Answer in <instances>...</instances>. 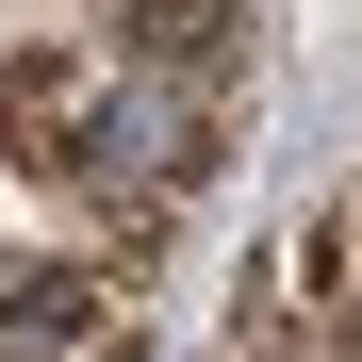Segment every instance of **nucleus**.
<instances>
[{"mask_svg": "<svg viewBox=\"0 0 362 362\" xmlns=\"http://www.w3.org/2000/svg\"><path fill=\"white\" fill-rule=\"evenodd\" d=\"M83 132H99V66L33 49V66L0 83V148H33V165H83Z\"/></svg>", "mask_w": 362, "mask_h": 362, "instance_id": "f03ea898", "label": "nucleus"}, {"mask_svg": "<svg viewBox=\"0 0 362 362\" xmlns=\"http://www.w3.org/2000/svg\"><path fill=\"white\" fill-rule=\"evenodd\" d=\"M148 49H165L181 83H214L230 66V0H148Z\"/></svg>", "mask_w": 362, "mask_h": 362, "instance_id": "7ed1b4c3", "label": "nucleus"}, {"mask_svg": "<svg viewBox=\"0 0 362 362\" xmlns=\"http://www.w3.org/2000/svg\"><path fill=\"white\" fill-rule=\"evenodd\" d=\"M198 99H181V83H132V66H115L99 83V132H83V165L99 181H148V198H165V181H198Z\"/></svg>", "mask_w": 362, "mask_h": 362, "instance_id": "f257e3e1", "label": "nucleus"}]
</instances>
